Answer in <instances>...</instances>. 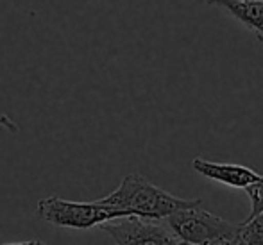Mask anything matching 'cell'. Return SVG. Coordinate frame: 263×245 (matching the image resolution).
<instances>
[{
    "label": "cell",
    "mask_w": 263,
    "mask_h": 245,
    "mask_svg": "<svg viewBox=\"0 0 263 245\" xmlns=\"http://www.w3.org/2000/svg\"><path fill=\"white\" fill-rule=\"evenodd\" d=\"M238 235L247 245H263V211L249 220H243Z\"/></svg>",
    "instance_id": "52a82bcc"
},
{
    "label": "cell",
    "mask_w": 263,
    "mask_h": 245,
    "mask_svg": "<svg viewBox=\"0 0 263 245\" xmlns=\"http://www.w3.org/2000/svg\"><path fill=\"white\" fill-rule=\"evenodd\" d=\"M261 2H263V0H261Z\"/></svg>",
    "instance_id": "7c38bea8"
},
{
    "label": "cell",
    "mask_w": 263,
    "mask_h": 245,
    "mask_svg": "<svg viewBox=\"0 0 263 245\" xmlns=\"http://www.w3.org/2000/svg\"><path fill=\"white\" fill-rule=\"evenodd\" d=\"M246 194L251 200V213H249V217L246 218V220H249V218L256 217L258 213L263 211V176L256 183L249 184V186L246 188Z\"/></svg>",
    "instance_id": "ba28073f"
},
{
    "label": "cell",
    "mask_w": 263,
    "mask_h": 245,
    "mask_svg": "<svg viewBox=\"0 0 263 245\" xmlns=\"http://www.w3.org/2000/svg\"><path fill=\"white\" fill-rule=\"evenodd\" d=\"M4 245H47L40 240H29V242H14V243H4Z\"/></svg>",
    "instance_id": "30bf717a"
},
{
    "label": "cell",
    "mask_w": 263,
    "mask_h": 245,
    "mask_svg": "<svg viewBox=\"0 0 263 245\" xmlns=\"http://www.w3.org/2000/svg\"><path fill=\"white\" fill-rule=\"evenodd\" d=\"M210 6L222 7L236 22L247 27L263 43V2L261 0H202Z\"/></svg>",
    "instance_id": "8992f818"
},
{
    "label": "cell",
    "mask_w": 263,
    "mask_h": 245,
    "mask_svg": "<svg viewBox=\"0 0 263 245\" xmlns=\"http://www.w3.org/2000/svg\"><path fill=\"white\" fill-rule=\"evenodd\" d=\"M99 202L122 211L125 217H140L147 220H165L179 210L201 206L199 199L176 197L140 174L125 176L120 184L104 199H99Z\"/></svg>",
    "instance_id": "6da1fadb"
},
{
    "label": "cell",
    "mask_w": 263,
    "mask_h": 245,
    "mask_svg": "<svg viewBox=\"0 0 263 245\" xmlns=\"http://www.w3.org/2000/svg\"><path fill=\"white\" fill-rule=\"evenodd\" d=\"M220 245H247V243L240 238V235H236V236H233V238H229V240H224Z\"/></svg>",
    "instance_id": "9c48e42d"
},
{
    "label": "cell",
    "mask_w": 263,
    "mask_h": 245,
    "mask_svg": "<svg viewBox=\"0 0 263 245\" xmlns=\"http://www.w3.org/2000/svg\"><path fill=\"white\" fill-rule=\"evenodd\" d=\"M181 242L194 245H217L238 235L240 224H231L201 206L179 210L163 220Z\"/></svg>",
    "instance_id": "7a4b0ae2"
},
{
    "label": "cell",
    "mask_w": 263,
    "mask_h": 245,
    "mask_svg": "<svg viewBox=\"0 0 263 245\" xmlns=\"http://www.w3.org/2000/svg\"><path fill=\"white\" fill-rule=\"evenodd\" d=\"M172 245H194V243H188V242H181V240H176ZM217 245H220V243H217Z\"/></svg>",
    "instance_id": "8fae6325"
},
{
    "label": "cell",
    "mask_w": 263,
    "mask_h": 245,
    "mask_svg": "<svg viewBox=\"0 0 263 245\" xmlns=\"http://www.w3.org/2000/svg\"><path fill=\"white\" fill-rule=\"evenodd\" d=\"M99 228L117 245H172L177 240L163 220L122 217L101 224Z\"/></svg>",
    "instance_id": "277c9868"
},
{
    "label": "cell",
    "mask_w": 263,
    "mask_h": 245,
    "mask_svg": "<svg viewBox=\"0 0 263 245\" xmlns=\"http://www.w3.org/2000/svg\"><path fill=\"white\" fill-rule=\"evenodd\" d=\"M36 213L43 222H49L58 228L68 229H91L95 225L106 224L115 218L125 217L122 211L104 206L99 200L95 202H76L58 195L42 199L36 208Z\"/></svg>",
    "instance_id": "3957f363"
},
{
    "label": "cell",
    "mask_w": 263,
    "mask_h": 245,
    "mask_svg": "<svg viewBox=\"0 0 263 245\" xmlns=\"http://www.w3.org/2000/svg\"><path fill=\"white\" fill-rule=\"evenodd\" d=\"M192 166L195 172L204 176L206 179L217 181V183L231 188H242V190H246L249 184L256 183L261 177V174L254 172L249 166L233 165V163H215L202 158H195L192 161Z\"/></svg>",
    "instance_id": "5b68a950"
}]
</instances>
